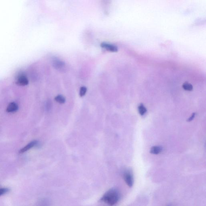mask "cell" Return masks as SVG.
Returning <instances> with one entry per match:
<instances>
[{
  "mask_svg": "<svg viewBox=\"0 0 206 206\" xmlns=\"http://www.w3.org/2000/svg\"><path fill=\"white\" fill-rule=\"evenodd\" d=\"M87 92V88L86 87L83 86L81 87L79 91V95L81 97L84 96L85 94H86Z\"/></svg>",
  "mask_w": 206,
  "mask_h": 206,
  "instance_id": "obj_11",
  "label": "cell"
},
{
  "mask_svg": "<svg viewBox=\"0 0 206 206\" xmlns=\"http://www.w3.org/2000/svg\"><path fill=\"white\" fill-rule=\"evenodd\" d=\"M138 110L139 114L141 116L144 115L146 112V108L144 106V105L143 104H140L138 107Z\"/></svg>",
  "mask_w": 206,
  "mask_h": 206,
  "instance_id": "obj_10",
  "label": "cell"
},
{
  "mask_svg": "<svg viewBox=\"0 0 206 206\" xmlns=\"http://www.w3.org/2000/svg\"><path fill=\"white\" fill-rule=\"evenodd\" d=\"M37 141L36 140H33V141L31 142L28 144L26 146H24V148H22L21 150L19 151V153H24L26 152L30 149L32 148L35 145H37Z\"/></svg>",
  "mask_w": 206,
  "mask_h": 206,
  "instance_id": "obj_5",
  "label": "cell"
},
{
  "mask_svg": "<svg viewBox=\"0 0 206 206\" xmlns=\"http://www.w3.org/2000/svg\"><path fill=\"white\" fill-rule=\"evenodd\" d=\"M51 105L52 104L50 101L47 102V105H46V108H47V110H50L51 108Z\"/></svg>",
  "mask_w": 206,
  "mask_h": 206,
  "instance_id": "obj_13",
  "label": "cell"
},
{
  "mask_svg": "<svg viewBox=\"0 0 206 206\" xmlns=\"http://www.w3.org/2000/svg\"><path fill=\"white\" fill-rule=\"evenodd\" d=\"M120 198V193L118 190L114 188H113L108 190L104 194L100 199V201L110 206H113L118 202Z\"/></svg>",
  "mask_w": 206,
  "mask_h": 206,
  "instance_id": "obj_1",
  "label": "cell"
},
{
  "mask_svg": "<svg viewBox=\"0 0 206 206\" xmlns=\"http://www.w3.org/2000/svg\"><path fill=\"white\" fill-rule=\"evenodd\" d=\"M54 100L56 102L61 104H64L66 101V99H65V97L60 95H58L56 96Z\"/></svg>",
  "mask_w": 206,
  "mask_h": 206,
  "instance_id": "obj_8",
  "label": "cell"
},
{
  "mask_svg": "<svg viewBox=\"0 0 206 206\" xmlns=\"http://www.w3.org/2000/svg\"><path fill=\"white\" fill-rule=\"evenodd\" d=\"M162 148L160 146H153L150 150V153L153 154L157 155L162 152Z\"/></svg>",
  "mask_w": 206,
  "mask_h": 206,
  "instance_id": "obj_7",
  "label": "cell"
},
{
  "mask_svg": "<svg viewBox=\"0 0 206 206\" xmlns=\"http://www.w3.org/2000/svg\"><path fill=\"white\" fill-rule=\"evenodd\" d=\"M182 88L185 90L191 91L193 89V86L188 82H185L182 85Z\"/></svg>",
  "mask_w": 206,
  "mask_h": 206,
  "instance_id": "obj_9",
  "label": "cell"
},
{
  "mask_svg": "<svg viewBox=\"0 0 206 206\" xmlns=\"http://www.w3.org/2000/svg\"><path fill=\"white\" fill-rule=\"evenodd\" d=\"M18 109V106L16 103L11 102L10 103L7 108V111L8 112H14Z\"/></svg>",
  "mask_w": 206,
  "mask_h": 206,
  "instance_id": "obj_6",
  "label": "cell"
},
{
  "mask_svg": "<svg viewBox=\"0 0 206 206\" xmlns=\"http://www.w3.org/2000/svg\"><path fill=\"white\" fill-rule=\"evenodd\" d=\"M9 189L7 188H0V196L5 194L9 192Z\"/></svg>",
  "mask_w": 206,
  "mask_h": 206,
  "instance_id": "obj_12",
  "label": "cell"
},
{
  "mask_svg": "<svg viewBox=\"0 0 206 206\" xmlns=\"http://www.w3.org/2000/svg\"><path fill=\"white\" fill-rule=\"evenodd\" d=\"M52 65L54 68L60 71H63L65 67V63L56 58L52 60Z\"/></svg>",
  "mask_w": 206,
  "mask_h": 206,
  "instance_id": "obj_3",
  "label": "cell"
},
{
  "mask_svg": "<svg viewBox=\"0 0 206 206\" xmlns=\"http://www.w3.org/2000/svg\"><path fill=\"white\" fill-rule=\"evenodd\" d=\"M195 116V113H193V114H192V116H191V117H190V118L188 119V121L190 122V121H192V120H193Z\"/></svg>",
  "mask_w": 206,
  "mask_h": 206,
  "instance_id": "obj_14",
  "label": "cell"
},
{
  "mask_svg": "<svg viewBox=\"0 0 206 206\" xmlns=\"http://www.w3.org/2000/svg\"><path fill=\"white\" fill-rule=\"evenodd\" d=\"M101 48H104L108 51L111 52H117L118 51V48L114 45L110 43L103 42L100 44Z\"/></svg>",
  "mask_w": 206,
  "mask_h": 206,
  "instance_id": "obj_4",
  "label": "cell"
},
{
  "mask_svg": "<svg viewBox=\"0 0 206 206\" xmlns=\"http://www.w3.org/2000/svg\"><path fill=\"white\" fill-rule=\"evenodd\" d=\"M123 178L128 187H133L134 183V177L130 171L127 170L123 174Z\"/></svg>",
  "mask_w": 206,
  "mask_h": 206,
  "instance_id": "obj_2",
  "label": "cell"
}]
</instances>
